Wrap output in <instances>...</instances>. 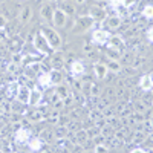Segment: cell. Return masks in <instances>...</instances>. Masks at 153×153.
Listing matches in <instances>:
<instances>
[{
	"label": "cell",
	"instance_id": "681fc988",
	"mask_svg": "<svg viewBox=\"0 0 153 153\" xmlns=\"http://www.w3.org/2000/svg\"><path fill=\"white\" fill-rule=\"evenodd\" d=\"M60 153H71V150H68V149H60Z\"/></svg>",
	"mask_w": 153,
	"mask_h": 153
},
{
	"label": "cell",
	"instance_id": "f907efd6",
	"mask_svg": "<svg viewBox=\"0 0 153 153\" xmlns=\"http://www.w3.org/2000/svg\"><path fill=\"white\" fill-rule=\"evenodd\" d=\"M84 2H86V0H75V3H76V5H83Z\"/></svg>",
	"mask_w": 153,
	"mask_h": 153
},
{
	"label": "cell",
	"instance_id": "816d5d0a",
	"mask_svg": "<svg viewBox=\"0 0 153 153\" xmlns=\"http://www.w3.org/2000/svg\"><path fill=\"white\" fill-rule=\"evenodd\" d=\"M46 2H49V3H51V2H55V0H46Z\"/></svg>",
	"mask_w": 153,
	"mask_h": 153
},
{
	"label": "cell",
	"instance_id": "11a10c76",
	"mask_svg": "<svg viewBox=\"0 0 153 153\" xmlns=\"http://www.w3.org/2000/svg\"><path fill=\"white\" fill-rule=\"evenodd\" d=\"M0 153H3V150H2V149H0Z\"/></svg>",
	"mask_w": 153,
	"mask_h": 153
},
{
	"label": "cell",
	"instance_id": "8fae6325",
	"mask_svg": "<svg viewBox=\"0 0 153 153\" xmlns=\"http://www.w3.org/2000/svg\"><path fill=\"white\" fill-rule=\"evenodd\" d=\"M139 89H143V91L149 92L153 89V78H152V75H143L141 78H139Z\"/></svg>",
	"mask_w": 153,
	"mask_h": 153
},
{
	"label": "cell",
	"instance_id": "52a82bcc",
	"mask_svg": "<svg viewBox=\"0 0 153 153\" xmlns=\"http://www.w3.org/2000/svg\"><path fill=\"white\" fill-rule=\"evenodd\" d=\"M54 9H55V8H52V5H51L49 2L43 3L42 8H40V19H42L43 22H52Z\"/></svg>",
	"mask_w": 153,
	"mask_h": 153
},
{
	"label": "cell",
	"instance_id": "277c9868",
	"mask_svg": "<svg viewBox=\"0 0 153 153\" xmlns=\"http://www.w3.org/2000/svg\"><path fill=\"white\" fill-rule=\"evenodd\" d=\"M31 95H32V89L28 86H20L19 87V94L16 97V101L23 106L31 104Z\"/></svg>",
	"mask_w": 153,
	"mask_h": 153
},
{
	"label": "cell",
	"instance_id": "7dc6e473",
	"mask_svg": "<svg viewBox=\"0 0 153 153\" xmlns=\"http://www.w3.org/2000/svg\"><path fill=\"white\" fill-rule=\"evenodd\" d=\"M84 52H86V54H92V52H94V48H92L91 45H84Z\"/></svg>",
	"mask_w": 153,
	"mask_h": 153
},
{
	"label": "cell",
	"instance_id": "f5cc1de1",
	"mask_svg": "<svg viewBox=\"0 0 153 153\" xmlns=\"http://www.w3.org/2000/svg\"><path fill=\"white\" fill-rule=\"evenodd\" d=\"M0 139H2V129H0Z\"/></svg>",
	"mask_w": 153,
	"mask_h": 153
},
{
	"label": "cell",
	"instance_id": "8992f818",
	"mask_svg": "<svg viewBox=\"0 0 153 153\" xmlns=\"http://www.w3.org/2000/svg\"><path fill=\"white\" fill-rule=\"evenodd\" d=\"M106 9L104 8H101L100 5H94L89 8V17H91L92 20L95 22H103L106 19Z\"/></svg>",
	"mask_w": 153,
	"mask_h": 153
},
{
	"label": "cell",
	"instance_id": "6da1fadb",
	"mask_svg": "<svg viewBox=\"0 0 153 153\" xmlns=\"http://www.w3.org/2000/svg\"><path fill=\"white\" fill-rule=\"evenodd\" d=\"M40 32L45 35V38L48 40L49 46L52 48V51H58V49L61 48V45H63V40H61L60 34H58L55 29L49 28V26H42V31H40Z\"/></svg>",
	"mask_w": 153,
	"mask_h": 153
},
{
	"label": "cell",
	"instance_id": "8d00e7d4",
	"mask_svg": "<svg viewBox=\"0 0 153 153\" xmlns=\"http://www.w3.org/2000/svg\"><path fill=\"white\" fill-rule=\"evenodd\" d=\"M23 60H25V57H23V54L22 52H16V54H12V63H16V65H23Z\"/></svg>",
	"mask_w": 153,
	"mask_h": 153
},
{
	"label": "cell",
	"instance_id": "7c38bea8",
	"mask_svg": "<svg viewBox=\"0 0 153 153\" xmlns=\"http://www.w3.org/2000/svg\"><path fill=\"white\" fill-rule=\"evenodd\" d=\"M84 71H86V68H84V65H83L81 61H78V60L72 61V65H71V74L75 76V78H78L80 75H83Z\"/></svg>",
	"mask_w": 153,
	"mask_h": 153
},
{
	"label": "cell",
	"instance_id": "5bb4252c",
	"mask_svg": "<svg viewBox=\"0 0 153 153\" xmlns=\"http://www.w3.org/2000/svg\"><path fill=\"white\" fill-rule=\"evenodd\" d=\"M49 76H51V84H54V86L61 84L63 78H65V75H63V72L60 69H52L49 72Z\"/></svg>",
	"mask_w": 153,
	"mask_h": 153
},
{
	"label": "cell",
	"instance_id": "bcb514c9",
	"mask_svg": "<svg viewBox=\"0 0 153 153\" xmlns=\"http://www.w3.org/2000/svg\"><path fill=\"white\" fill-rule=\"evenodd\" d=\"M147 38H149V42H150V43H153V26L149 29V32H147Z\"/></svg>",
	"mask_w": 153,
	"mask_h": 153
},
{
	"label": "cell",
	"instance_id": "74e56055",
	"mask_svg": "<svg viewBox=\"0 0 153 153\" xmlns=\"http://www.w3.org/2000/svg\"><path fill=\"white\" fill-rule=\"evenodd\" d=\"M94 153H109V147H107L106 144H103V143H101V144H97Z\"/></svg>",
	"mask_w": 153,
	"mask_h": 153
},
{
	"label": "cell",
	"instance_id": "d4e9b609",
	"mask_svg": "<svg viewBox=\"0 0 153 153\" xmlns=\"http://www.w3.org/2000/svg\"><path fill=\"white\" fill-rule=\"evenodd\" d=\"M55 94L61 98V100H65V98H68L71 94H69V86H63V84H58L57 87H55Z\"/></svg>",
	"mask_w": 153,
	"mask_h": 153
},
{
	"label": "cell",
	"instance_id": "4316f807",
	"mask_svg": "<svg viewBox=\"0 0 153 153\" xmlns=\"http://www.w3.org/2000/svg\"><path fill=\"white\" fill-rule=\"evenodd\" d=\"M60 9L65 11V14H66V16H74V12H75L74 5H72V3H69V2H63V3H61V6H60Z\"/></svg>",
	"mask_w": 153,
	"mask_h": 153
},
{
	"label": "cell",
	"instance_id": "db71d44e",
	"mask_svg": "<svg viewBox=\"0 0 153 153\" xmlns=\"http://www.w3.org/2000/svg\"><path fill=\"white\" fill-rule=\"evenodd\" d=\"M83 153H94V152H83Z\"/></svg>",
	"mask_w": 153,
	"mask_h": 153
},
{
	"label": "cell",
	"instance_id": "b9f144b4",
	"mask_svg": "<svg viewBox=\"0 0 153 153\" xmlns=\"http://www.w3.org/2000/svg\"><path fill=\"white\" fill-rule=\"evenodd\" d=\"M52 107H54V110H60V109L65 107V103H63V100H57L55 103L52 104Z\"/></svg>",
	"mask_w": 153,
	"mask_h": 153
},
{
	"label": "cell",
	"instance_id": "4fadbf2b",
	"mask_svg": "<svg viewBox=\"0 0 153 153\" xmlns=\"http://www.w3.org/2000/svg\"><path fill=\"white\" fill-rule=\"evenodd\" d=\"M94 72H95V76L100 80H104L106 76H107V66L103 65V63H95L94 65Z\"/></svg>",
	"mask_w": 153,
	"mask_h": 153
},
{
	"label": "cell",
	"instance_id": "f546056e",
	"mask_svg": "<svg viewBox=\"0 0 153 153\" xmlns=\"http://www.w3.org/2000/svg\"><path fill=\"white\" fill-rule=\"evenodd\" d=\"M107 57L110 58V60H118L120 57H121V52H120V51L118 49H113V48H110L109 46V49H107Z\"/></svg>",
	"mask_w": 153,
	"mask_h": 153
},
{
	"label": "cell",
	"instance_id": "ffe728a7",
	"mask_svg": "<svg viewBox=\"0 0 153 153\" xmlns=\"http://www.w3.org/2000/svg\"><path fill=\"white\" fill-rule=\"evenodd\" d=\"M28 139H29V132L25 129V127H22L20 130L16 132V143H17V144L28 143Z\"/></svg>",
	"mask_w": 153,
	"mask_h": 153
},
{
	"label": "cell",
	"instance_id": "7402d4cb",
	"mask_svg": "<svg viewBox=\"0 0 153 153\" xmlns=\"http://www.w3.org/2000/svg\"><path fill=\"white\" fill-rule=\"evenodd\" d=\"M69 133V129H68V126H58L54 129V135H55V139H65Z\"/></svg>",
	"mask_w": 153,
	"mask_h": 153
},
{
	"label": "cell",
	"instance_id": "7bdbcfd3",
	"mask_svg": "<svg viewBox=\"0 0 153 153\" xmlns=\"http://www.w3.org/2000/svg\"><path fill=\"white\" fill-rule=\"evenodd\" d=\"M146 147H150V149H153V136H146V139H144V143H143Z\"/></svg>",
	"mask_w": 153,
	"mask_h": 153
},
{
	"label": "cell",
	"instance_id": "c3c4849f",
	"mask_svg": "<svg viewBox=\"0 0 153 153\" xmlns=\"http://www.w3.org/2000/svg\"><path fill=\"white\" fill-rule=\"evenodd\" d=\"M130 153H144V150H141V149H136V150H132Z\"/></svg>",
	"mask_w": 153,
	"mask_h": 153
},
{
	"label": "cell",
	"instance_id": "cb8c5ba5",
	"mask_svg": "<svg viewBox=\"0 0 153 153\" xmlns=\"http://www.w3.org/2000/svg\"><path fill=\"white\" fill-rule=\"evenodd\" d=\"M106 66H107V71L112 72V74H118V72L123 69L121 63H120L118 60H109V63H107Z\"/></svg>",
	"mask_w": 153,
	"mask_h": 153
},
{
	"label": "cell",
	"instance_id": "5b68a950",
	"mask_svg": "<svg viewBox=\"0 0 153 153\" xmlns=\"http://www.w3.org/2000/svg\"><path fill=\"white\" fill-rule=\"evenodd\" d=\"M68 22V16L65 14V11L55 8L54 9V16H52V25L55 28H65V25Z\"/></svg>",
	"mask_w": 153,
	"mask_h": 153
},
{
	"label": "cell",
	"instance_id": "f6af8a7d",
	"mask_svg": "<svg viewBox=\"0 0 153 153\" xmlns=\"http://www.w3.org/2000/svg\"><path fill=\"white\" fill-rule=\"evenodd\" d=\"M6 23H8V20H6L2 14H0V29H3V28L6 26Z\"/></svg>",
	"mask_w": 153,
	"mask_h": 153
},
{
	"label": "cell",
	"instance_id": "d6a6232c",
	"mask_svg": "<svg viewBox=\"0 0 153 153\" xmlns=\"http://www.w3.org/2000/svg\"><path fill=\"white\" fill-rule=\"evenodd\" d=\"M101 136H104V138H109L110 135H113V127L110 124H106L104 127H101Z\"/></svg>",
	"mask_w": 153,
	"mask_h": 153
},
{
	"label": "cell",
	"instance_id": "7a4b0ae2",
	"mask_svg": "<svg viewBox=\"0 0 153 153\" xmlns=\"http://www.w3.org/2000/svg\"><path fill=\"white\" fill-rule=\"evenodd\" d=\"M32 43H34V48H35L37 52H40V54H43V55L49 54V51H52V48L49 46L48 40L45 38V35H43L42 32H37V34L34 35Z\"/></svg>",
	"mask_w": 153,
	"mask_h": 153
},
{
	"label": "cell",
	"instance_id": "1f68e13d",
	"mask_svg": "<svg viewBox=\"0 0 153 153\" xmlns=\"http://www.w3.org/2000/svg\"><path fill=\"white\" fill-rule=\"evenodd\" d=\"M135 112H138V113H146L147 112V106H146L144 101H141V100L136 101L135 103Z\"/></svg>",
	"mask_w": 153,
	"mask_h": 153
},
{
	"label": "cell",
	"instance_id": "e575fe53",
	"mask_svg": "<svg viewBox=\"0 0 153 153\" xmlns=\"http://www.w3.org/2000/svg\"><path fill=\"white\" fill-rule=\"evenodd\" d=\"M143 16L146 19H153V5H146L143 8Z\"/></svg>",
	"mask_w": 153,
	"mask_h": 153
},
{
	"label": "cell",
	"instance_id": "603a6c76",
	"mask_svg": "<svg viewBox=\"0 0 153 153\" xmlns=\"http://www.w3.org/2000/svg\"><path fill=\"white\" fill-rule=\"evenodd\" d=\"M28 120L31 123H38V121H42L43 120V112L40 109H34L28 113Z\"/></svg>",
	"mask_w": 153,
	"mask_h": 153
},
{
	"label": "cell",
	"instance_id": "ba28073f",
	"mask_svg": "<svg viewBox=\"0 0 153 153\" xmlns=\"http://www.w3.org/2000/svg\"><path fill=\"white\" fill-rule=\"evenodd\" d=\"M92 25H94V20L91 17H78L76 19V25H75V28H78V29H75V32H83L89 28H92Z\"/></svg>",
	"mask_w": 153,
	"mask_h": 153
},
{
	"label": "cell",
	"instance_id": "9a60e30c",
	"mask_svg": "<svg viewBox=\"0 0 153 153\" xmlns=\"http://www.w3.org/2000/svg\"><path fill=\"white\" fill-rule=\"evenodd\" d=\"M19 87H20L19 83H11V84H8V87L5 89V97H6L8 100H16V97H17V94H19Z\"/></svg>",
	"mask_w": 153,
	"mask_h": 153
},
{
	"label": "cell",
	"instance_id": "ab89813d",
	"mask_svg": "<svg viewBox=\"0 0 153 153\" xmlns=\"http://www.w3.org/2000/svg\"><path fill=\"white\" fill-rule=\"evenodd\" d=\"M89 118H91L94 123H97L100 118H103V115H101V112L97 109V110H92V112H91V115H89Z\"/></svg>",
	"mask_w": 153,
	"mask_h": 153
},
{
	"label": "cell",
	"instance_id": "f35d334b",
	"mask_svg": "<svg viewBox=\"0 0 153 153\" xmlns=\"http://www.w3.org/2000/svg\"><path fill=\"white\" fill-rule=\"evenodd\" d=\"M120 2L123 3V6H124L126 9H132V8L138 3V0H120Z\"/></svg>",
	"mask_w": 153,
	"mask_h": 153
},
{
	"label": "cell",
	"instance_id": "836d02e7",
	"mask_svg": "<svg viewBox=\"0 0 153 153\" xmlns=\"http://www.w3.org/2000/svg\"><path fill=\"white\" fill-rule=\"evenodd\" d=\"M144 139H146V133L139 130V132H136V133L133 135V139H132V141H133L135 144H143Z\"/></svg>",
	"mask_w": 153,
	"mask_h": 153
},
{
	"label": "cell",
	"instance_id": "83f0119b",
	"mask_svg": "<svg viewBox=\"0 0 153 153\" xmlns=\"http://www.w3.org/2000/svg\"><path fill=\"white\" fill-rule=\"evenodd\" d=\"M42 101V92L37 91V89H32V95H31V104L37 106Z\"/></svg>",
	"mask_w": 153,
	"mask_h": 153
},
{
	"label": "cell",
	"instance_id": "d590c367",
	"mask_svg": "<svg viewBox=\"0 0 153 153\" xmlns=\"http://www.w3.org/2000/svg\"><path fill=\"white\" fill-rule=\"evenodd\" d=\"M100 94H101L100 86L95 84V83H92V84H91V97H92V98H97V97H100Z\"/></svg>",
	"mask_w": 153,
	"mask_h": 153
},
{
	"label": "cell",
	"instance_id": "9f6ffc18",
	"mask_svg": "<svg viewBox=\"0 0 153 153\" xmlns=\"http://www.w3.org/2000/svg\"><path fill=\"white\" fill-rule=\"evenodd\" d=\"M9 153H17V152H9Z\"/></svg>",
	"mask_w": 153,
	"mask_h": 153
},
{
	"label": "cell",
	"instance_id": "2e32d148",
	"mask_svg": "<svg viewBox=\"0 0 153 153\" xmlns=\"http://www.w3.org/2000/svg\"><path fill=\"white\" fill-rule=\"evenodd\" d=\"M109 46L113 48V49H118L120 52H121L123 48H124V40H123V37H121V35H112L110 40H109Z\"/></svg>",
	"mask_w": 153,
	"mask_h": 153
},
{
	"label": "cell",
	"instance_id": "60d3db41",
	"mask_svg": "<svg viewBox=\"0 0 153 153\" xmlns=\"http://www.w3.org/2000/svg\"><path fill=\"white\" fill-rule=\"evenodd\" d=\"M17 69H19V65H16V63L11 61L9 65H8V72H9V74H16Z\"/></svg>",
	"mask_w": 153,
	"mask_h": 153
},
{
	"label": "cell",
	"instance_id": "ee69618b",
	"mask_svg": "<svg viewBox=\"0 0 153 153\" xmlns=\"http://www.w3.org/2000/svg\"><path fill=\"white\" fill-rule=\"evenodd\" d=\"M8 110H9L8 104H5V103H0V118H2V117H3V115H5Z\"/></svg>",
	"mask_w": 153,
	"mask_h": 153
},
{
	"label": "cell",
	"instance_id": "44dd1931",
	"mask_svg": "<svg viewBox=\"0 0 153 153\" xmlns=\"http://www.w3.org/2000/svg\"><path fill=\"white\" fill-rule=\"evenodd\" d=\"M37 81L42 87H49L51 86V76H49V72H40L37 75Z\"/></svg>",
	"mask_w": 153,
	"mask_h": 153
},
{
	"label": "cell",
	"instance_id": "484cf974",
	"mask_svg": "<svg viewBox=\"0 0 153 153\" xmlns=\"http://www.w3.org/2000/svg\"><path fill=\"white\" fill-rule=\"evenodd\" d=\"M60 112L58 110H52V112H49V115H48V121L51 123V124H54V126H58V121H60Z\"/></svg>",
	"mask_w": 153,
	"mask_h": 153
},
{
	"label": "cell",
	"instance_id": "e0dca14e",
	"mask_svg": "<svg viewBox=\"0 0 153 153\" xmlns=\"http://www.w3.org/2000/svg\"><path fill=\"white\" fill-rule=\"evenodd\" d=\"M40 138L43 139L45 143L51 144V143H54L55 141V135H54V130L51 129V127H46V129H43L40 132Z\"/></svg>",
	"mask_w": 153,
	"mask_h": 153
},
{
	"label": "cell",
	"instance_id": "4dcf8cb0",
	"mask_svg": "<svg viewBox=\"0 0 153 153\" xmlns=\"http://www.w3.org/2000/svg\"><path fill=\"white\" fill-rule=\"evenodd\" d=\"M86 132H87V136H89V139H94V138H97L98 135H101V130H100V127H97V126L91 127V129H87Z\"/></svg>",
	"mask_w": 153,
	"mask_h": 153
},
{
	"label": "cell",
	"instance_id": "9c48e42d",
	"mask_svg": "<svg viewBox=\"0 0 153 153\" xmlns=\"http://www.w3.org/2000/svg\"><path fill=\"white\" fill-rule=\"evenodd\" d=\"M72 136H74V138L71 139V141H72L74 144H81V146H84V144L87 143V139H89L87 132H86L84 129H80V130L74 132V135H72Z\"/></svg>",
	"mask_w": 153,
	"mask_h": 153
},
{
	"label": "cell",
	"instance_id": "ac0fdd59",
	"mask_svg": "<svg viewBox=\"0 0 153 153\" xmlns=\"http://www.w3.org/2000/svg\"><path fill=\"white\" fill-rule=\"evenodd\" d=\"M106 25H107V28L110 31H115V29H118L121 26V17L118 16H110L106 19Z\"/></svg>",
	"mask_w": 153,
	"mask_h": 153
},
{
	"label": "cell",
	"instance_id": "30bf717a",
	"mask_svg": "<svg viewBox=\"0 0 153 153\" xmlns=\"http://www.w3.org/2000/svg\"><path fill=\"white\" fill-rule=\"evenodd\" d=\"M42 147H43V139L40 136H34L28 139V149L31 152H42Z\"/></svg>",
	"mask_w": 153,
	"mask_h": 153
},
{
	"label": "cell",
	"instance_id": "3957f363",
	"mask_svg": "<svg viewBox=\"0 0 153 153\" xmlns=\"http://www.w3.org/2000/svg\"><path fill=\"white\" fill-rule=\"evenodd\" d=\"M110 37H112V34L107 29H101V28L100 29H94V32H92V42L95 45H106V43H109Z\"/></svg>",
	"mask_w": 153,
	"mask_h": 153
},
{
	"label": "cell",
	"instance_id": "d6986e66",
	"mask_svg": "<svg viewBox=\"0 0 153 153\" xmlns=\"http://www.w3.org/2000/svg\"><path fill=\"white\" fill-rule=\"evenodd\" d=\"M31 16H32V9L31 6H25L22 11H20V14H19V20L22 25H26L29 20H31Z\"/></svg>",
	"mask_w": 153,
	"mask_h": 153
},
{
	"label": "cell",
	"instance_id": "f1b7e54d",
	"mask_svg": "<svg viewBox=\"0 0 153 153\" xmlns=\"http://www.w3.org/2000/svg\"><path fill=\"white\" fill-rule=\"evenodd\" d=\"M9 49H11V52H12V54L20 52V49H22V42L19 40V38H14V40H11Z\"/></svg>",
	"mask_w": 153,
	"mask_h": 153
}]
</instances>
